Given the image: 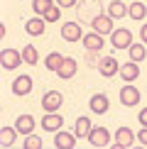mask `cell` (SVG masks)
<instances>
[{
    "label": "cell",
    "mask_w": 147,
    "mask_h": 149,
    "mask_svg": "<svg viewBox=\"0 0 147 149\" xmlns=\"http://www.w3.org/2000/svg\"><path fill=\"white\" fill-rule=\"evenodd\" d=\"M101 12H103L101 0H83V3L78 5V17H81L83 22H93Z\"/></svg>",
    "instance_id": "cell-1"
},
{
    "label": "cell",
    "mask_w": 147,
    "mask_h": 149,
    "mask_svg": "<svg viewBox=\"0 0 147 149\" xmlns=\"http://www.w3.org/2000/svg\"><path fill=\"white\" fill-rule=\"evenodd\" d=\"M22 61H24L22 59V52H17V49H3V54H0V64H3L5 71L17 69Z\"/></svg>",
    "instance_id": "cell-2"
},
{
    "label": "cell",
    "mask_w": 147,
    "mask_h": 149,
    "mask_svg": "<svg viewBox=\"0 0 147 149\" xmlns=\"http://www.w3.org/2000/svg\"><path fill=\"white\" fill-rule=\"evenodd\" d=\"M61 103H64V95H61L59 91H47L44 95H42V108H44V113H57L61 108Z\"/></svg>",
    "instance_id": "cell-3"
},
{
    "label": "cell",
    "mask_w": 147,
    "mask_h": 149,
    "mask_svg": "<svg viewBox=\"0 0 147 149\" xmlns=\"http://www.w3.org/2000/svg\"><path fill=\"white\" fill-rule=\"evenodd\" d=\"M110 44H113L115 49H130L132 32H130V29H113V34H110Z\"/></svg>",
    "instance_id": "cell-4"
},
{
    "label": "cell",
    "mask_w": 147,
    "mask_h": 149,
    "mask_svg": "<svg viewBox=\"0 0 147 149\" xmlns=\"http://www.w3.org/2000/svg\"><path fill=\"white\" fill-rule=\"evenodd\" d=\"M91 27H93V32H98V34H113V17L101 12V15L91 22Z\"/></svg>",
    "instance_id": "cell-5"
},
{
    "label": "cell",
    "mask_w": 147,
    "mask_h": 149,
    "mask_svg": "<svg viewBox=\"0 0 147 149\" xmlns=\"http://www.w3.org/2000/svg\"><path fill=\"white\" fill-rule=\"evenodd\" d=\"M120 103L125 105V108H135V105L140 103V91L135 88V86H125V88H120Z\"/></svg>",
    "instance_id": "cell-6"
},
{
    "label": "cell",
    "mask_w": 147,
    "mask_h": 149,
    "mask_svg": "<svg viewBox=\"0 0 147 149\" xmlns=\"http://www.w3.org/2000/svg\"><path fill=\"white\" fill-rule=\"evenodd\" d=\"M88 142L93 147H108L110 144V132L106 127H93L91 130V134H88Z\"/></svg>",
    "instance_id": "cell-7"
},
{
    "label": "cell",
    "mask_w": 147,
    "mask_h": 149,
    "mask_svg": "<svg viewBox=\"0 0 147 149\" xmlns=\"http://www.w3.org/2000/svg\"><path fill=\"white\" fill-rule=\"evenodd\" d=\"M54 147L59 149H74L76 147V132H66V130H57V137H54Z\"/></svg>",
    "instance_id": "cell-8"
},
{
    "label": "cell",
    "mask_w": 147,
    "mask_h": 149,
    "mask_svg": "<svg viewBox=\"0 0 147 149\" xmlns=\"http://www.w3.org/2000/svg\"><path fill=\"white\" fill-rule=\"evenodd\" d=\"M61 37H64L66 42H81L83 39L81 24H78V22H66L64 27H61Z\"/></svg>",
    "instance_id": "cell-9"
},
{
    "label": "cell",
    "mask_w": 147,
    "mask_h": 149,
    "mask_svg": "<svg viewBox=\"0 0 147 149\" xmlns=\"http://www.w3.org/2000/svg\"><path fill=\"white\" fill-rule=\"evenodd\" d=\"M98 71H101L103 78H110V76H115V73L120 71V64H118V59H113V56H103Z\"/></svg>",
    "instance_id": "cell-10"
},
{
    "label": "cell",
    "mask_w": 147,
    "mask_h": 149,
    "mask_svg": "<svg viewBox=\"0 0 147 149\" xmlns=\"http://www.w3.org/2000/svg\"><path fill=\"white\" fill-rule=\"evenodd\" d=\"M135 137H137V134H132L130 127H118V132H115V147H123V149L132 147Z\"/></svg>",
    "instance_id": "cell-11"
},
{
    "label": "cell",
    "mask_w": 147,
    "mask_h": 149,
    "mask_svg": "<svg viewBox=\"0 0 147 149\" xmlns=\"http://www.w3.org/2000/svg\"><path fill=\"white\" fill-rule=\"evenodd\" d=\"M76 69H78L76 59H71V56H64V64L59 66L57 76H59L61 81H66V78H74V76H76Z\"/></svg>",
    "instance_id": "cell-12"
},
{
    "label": "cell",
    "mask_w": 147,
    "mask_h": 149,
    "mask_svg": "<svg viewBox=\"0 0 147 149\" xmlns=\"http://www.w3.org/2000/svg\"><path fill=\"white\" fill-rule=\"evenodd\" d=\"M32 91V76H17L15 81H12V93L15 95H27V93Z\"/></svg>",
    "instance_id": "cell-13"
},
{
    "label": "cell",
    "mask_w": 147,
    "mask_h": 149,
    "mask_svg": "<svg viewBox=\"0 0 147 149\" xmlns=\"http://www.w3.org/2000/svg\"><path fill=\"white\" fill-rule=\"evenodd\" d=\"M61 125H64V117L59 113H47L42 117V127H44L47 132H57V130H61Z\"/></svg>",
    "instance_id": "cell-14"
},
{
    "label": "cell",
    "mask_w": 147,
    "mask_h": 149,
    "mask_svg": "<svg viewBox=\"0 0 147 149\" xmlns=\"http://www.w3.org/2000/svg\"><path fill=\"white\" fill-rule=\"evenodd\" d=\"M83 49L86 52H101L103 49V34L98 32H91V34H83Z\"/></svg>",
    "instance_id": "cell-15"
},
{
    "label": "cell",
    "mask_w": 147,
    "mask_h": 149,
    "mask_svg": "<svg viewBox=\"0 0 147 149\" xmlns=\"http://www.w3.org/2000/svg\"><path fill=\"white\" fill-rule=\"evenodd\" d=\"M108 108H110V103H108V95H106V93H96V95L91 98V110H93L96 115L108 113Z\"/></svg>",
    "instance_id": "cell-16"
},
{
    "label": "cell",
    "mask_w": 147,
    "mask_h": 149,
    "mask_svg": "<svg viewBox=\"0 0 147 149\" xmlns=\"http://www.w3.org/2000/svg\"><path fill=\"white\" fill-rule=\"evenodd\" d=\"M127 12H130V8H127V5L123 3V0H113V3L108 5V15L113 17V20H123V17H125Z\"/></svg>",
    "instance_id": "cell-17"
},
{
    "label": "cell",
    "mask_w": 147,
    "mask_h": 149,
    "mask_svg": "<svg viewBox=\"0 0 147 149\" xmlns=\"http://www.w3.org/2000/svg\"><path fill=\"white\" fill-rule=\"evenodd\" d=\"M15 127H17L20 134H32L34 132V117L32 115H20L17 122H15Z\"/></svg>",
    "instance_id": "cell-18"
},
{
    "label": "cell",
    "mask_w": 147,
    "mask_h": 149,
    "mask_svg": "<svg viewBox=\"0 0 147 149\" xmlns=\"http://www.w3.org/2000/svg\"><path fill=\"white\" fill-rule=\"evenodd\" d=\"M44 22L47 20H42V17H32V20L24 22V29H27V34H32V37H42L44 34Z\"/></svg>",
    "instance_id": "cell-19"
},
{
    "label": "cell",
    "mask_w": 147,
    "mask_h": 149,
    "mask_svg": "<svg viewBox=\"0 0 147 149\" xmlns=\"http://www.w3.org/2000/svg\"><path fill=\"white\" fill-rule=\"evenodd\" d=\"M118 73H120V76L125 78V81H135V78H140V66H137V61H130V64H123Z\"/></svg>",
    "instance_id": "cell-20"
},
{
    "label": "cell",
    "mask_w": 147,
    "mask_h": 149,
    "mask_svg": "<svg viewBox=\"0 0 147 149\" xmlns=\"http://www.w3.org/2000/svg\"><path fill=\"white\" fill-rule=\"evenodd\" d=\"M93 125H91V117H78L76 125H74V132H76V137H88Z\"/></svg>",
    "instance_id": "cell-21"
},
{
    "label": "cell",
    "mask_w": 147,
    "mask_h": 149,
    "mask_svg": "<svg viewBox=\"0 0 147 149\" xmlns=\"http://www.w3.org/2000/svg\"><path fill=\"white\" fill-rule=\"evenodd\" d=\"M15 134H17V127H3L0 130V144L3 147H12L15 144Z\"/></svg>",
    "instance_id": "cell-22"
},
{
    "label": "cell",
    "mask_w": 147,
    "mask_h": 149,
    "mask_svg": "<svg viewBox=\"0 0 147 149\" xmlns=\"http://www.w3.org/2000/svg\"><path fill=\"white\" fill-rule=\"evenodd\" d=\"M127 15H130L132 20H145V17H147V8H145V3H142V0H135V3L130 5V12H127Z\"/></svg>",
    "instance_id": "cell-23"
},
{
    "label": "cell",
    "mask_w": 147,
    "mask_h": 149,
    "mask_svg": "<svg viewBox=\"0 0 147 149\" xmlns=\"http://www.w3.org/2000/svg\"><path fill=\"white\" fill-rule=\"evenodd\" d=\"M61 64H64V56H61L59 52H52V54L44 59V66H47L49 71H54V73L59 71V66H61Z\"/></svg>",
    "instance_id": "cell-24"
},
{
    "label": "cell",
    "mask_w": 147,
    "mask_h": 149,
    "mask_svg": "<svg viewBox=\"0 0 147 149\" xmlns=\"http://www.w3.org/2000/svg\"><path fill=\"white\" fill-rule=\"evenodd\" d=\"M22 59H24V64L34 66L37 61H39V54H37V49H34L32 44H24V49H22Z\"/></svg>",
    "instance_id": "cell-25"
},
{
    "label": "cell",
    "mask_w": 147,
    "mask_h": 149,
    "mask_svg": "<svg viewBox=\"0 0 147 149\" xmlns=\"http://www.w3.org/2000/svg\"><path fill=\"white\" fill-rule=\"evenodd\" d=\"M127 52H130V61H142L145 56H147V49H145V44H130V49H127Z\"/></svg>",
    "instance_id": "cell-26"
},
{
    "label": "cell",
    "mask_w": 147,
    "mask_h": 149,
    "mask_svg": "<svg viewBox=\"0 0 147 149\" xmlns=\"http://www.w3.org/2000/svg\"><path fill=\"white\" fill-rule=\"evenodd\" d=\"M32 8H34L37 15H47V10H52V8H54V0H34Z\"/></svg>",
    "instance_id": "cell-27"
},
{
    "label": "cell",
    "mask_w": 147,
    "mask_h": 149,
    "mask_svg": "<svg viewBox=\"0 0 147 149\" xmlns=\"http://www.w3.org/2000/svg\"><path fill=\"white\" fill-rule=\"evenodd\" d=\"M59 17H61V8H59V5H54L52 10H47V15H44V20H47V22H57Z\"/></svg>",
    "instance_id": "cell-28"
},
{
    "label": "cell",
    "mask_w": 147,
    "mask_h": 149,
    "mask_svg": "<svg viewBox=\"0 0 147 149\" xmlns=\"http://www.w3.org/2000/svg\"><path fill=\"white\" fill-rule=\"evenodd\" d=\"M42 147V139L34 137V134H27V139H24V149H39Z\"/></svg>",
    "instance_id": "cell-29"
},
{
    "label": "cell",
    "mask_w": 147,
    "mask_h": 149,
    "mask_svg": "<svg viewBox=\"0 0 147 149\" xmlns=\"http://www.w3.org/2000/svg\"><path fill=\"white\" fill-rule=\"evenodd\" d=\"M86 64L98 69V66H101V61H98V52H88V54H86Z\"/></svg>",
    "instance_id": "cell-30"
},
{
    "label": "cell",
    "mask_w": 147,
    "mask_h": 149,
    "mask_svg": "<svg viewBox=\"0 0 147 149\" xmlns=\"http://www.w3.org/2000/svg\"><path fill=\"white\" fill-rule=\"evenodd\" d=\"M57 5L61 10H69V8H74V5H76V0H57Z\"/></svg>",
    "instance_id": "cell-31"
},
{
    "label": "cell",
    "mask_w": 147,
    "mask_h": 149,
    "mask_svg": "<svg viewBox=\"0 0 147 149\" xmlns=\"http://www.w3.org/2000/svg\"><path fill=\"white\" fill-rule=\"evenodd\" d=\"M137 139L142 142V144L147 147V127H140V132H137Z\"/></svg>",
    "instance_id": "cell-32"
},
{
    "label": "cell",
    "mask_w": 147,
    "mask_h": 149,
    "mask_svg": "<svg viewBox=\"0 0 147 149\" xmlns=\"http://www.w3.org/2000/svg\"><path fill=\"white\" fill-rule=\"evenodd\" d=\"M137 120H140V127H147V108H142V113L137 115Z\"/></svg>",
    "instance_id": "cell-33"
},
{
    "label": "cell",
    "mask_w": 147,
    "mask_h": 149,
    "mask_svg": "<svg viewBox=\"0 0 147 149\" xmlns=\"http://www.w3.org/2000/svg\"><path fill=\"white\" fill-rule=\"evenodd\" d=\"M140 39H142V44H147V22L140 27Z\"/></svg>",
    "instance_id": "cell-34"
}]
</instances>
